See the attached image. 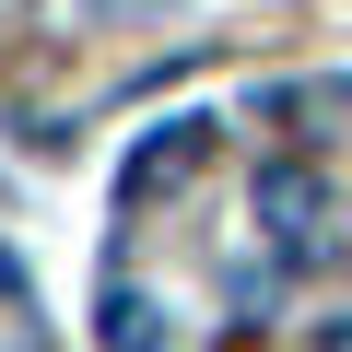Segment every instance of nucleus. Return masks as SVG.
<instances>
[{
    "label": "nucleus",
    "mask_w": 352,
    "mask_h": 352,
    "mask_svg": "<svg viewBox=\"0 0 352 352\" xmlns=\"http://www.w3.org/2000/svg\"><path fill=\"white\" fill-rule=\"evenodd\" d=\"M247 212H258V235L305 247V235H317V212H329V176H317V164H258V188H247Z\"/></svg>",
    "instance_id": "obj_1"
},
{
    "label": "nucleus",
    "mask_w": 352,
    "mask_h": 352,
    "mask_svg": "<svg viewBox=\"0 0 352 352\" xmlns=\"http://www.w3.org/2000/svg\"><path fill=\"white\" fill-rule=\"evenodd\" d=\"M200 153H212V118L188 106V118H164L141 153H129V200H153V188H188V176H200Z\"/></svg>",
    "instance_id": "obj_2"
},
{
    "label": "nucleus",
    "mask_w": 352,
    "mask_h": 352,
    "mask_svg": "<svg viewBox=\"0 0 352 352\" xmlns=\"http://www.w3.org/2000/svg\"><path fill=\"white\" fill-rule=\"evenodd\" d=\"M164 340V305L153 294H106V352H153Z\"/></svg>",
    "instance_id": "obj_3"
},
{
    "label": "nucleus",
    "mask_w": 352,
    "mask_h": 352,
    "mask_svg": "<svg viewBox=\"0 0 352 352\" xmlns=\"http://www.w3.org/2000/svg\"><path fill=\"white\" fill-rule=\"evenodd\" d=\"M82 24H118V12H153V0H71Z\"/></svg>",
    "instance_id": "obj_4"
},
{
    "label": "nucleus",
    "mask_w": 352,
    "mask_h": 352,
    "mask_svg": "<svg viewBox=\"0 0 352 352\" xmlns=\"http://www.w3.org/2000/svg\"><path fill=\"white\" fill-rule=\"evenodd\" d=\"M0 305H24V258L12 247H0Z\"/></svg>",
    "instance_id": "obj_5"
},
{
    "label": "nucleus",
    "mask_w": 352,
    "mask_h": 352,
    "mask_svg": "<svg viewBox=\"0 0 352 352\" xmlns=\"http://www.w3.org/2000/svg\"><path fill=\"white\" fill-rule=\"evenodd\" d=\"M305 352H352V329H317V340H305Z\"/></svg>",
    "instance_id": "obj_6"
}]
</instances>
